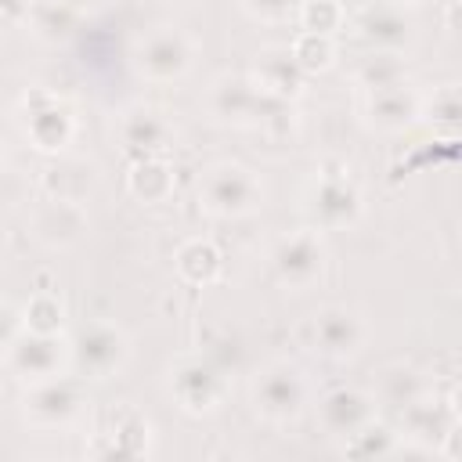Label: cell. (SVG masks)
I'll use <instances>...</instances> for the list:
<instances>
[{
  "label": "cell",
  "instance_id": "obj_1",
  "mask_svg": "<svg viewBox=\"0 0 462 462\" xmlns=\"http://www.w3.org/2000/svg\"><path fill=\"white\" fill-rule=\"evenodd\" d=\"M253 411L271 426H292L314 401L310 375L292 361H267L249 383Z\"/></svg>",
  "mask_w": 462,
  "mask_h": 462
},
{
  "label": "cell",
  "instance_id": "obj_2",
  "mask_svg": "<svg viewBox=\"0 0 462 462\" xmlns=\"http://www.w3.org/2000/svg\"><path fill=\"white\" fill-rule=\"evenodd\" d=\"M199 209L213 220H242L253 217L263 206V180L256 170L242 166V162H213L202 177H199Z\"/></svg>",
  "mask_w": 462,
  "mask_h": 462
},
{
  "label": "cell",
  "instance_id": "obj_3",
  "mask_svg": "<svg viewBox=\"0 0 462 462\" xmlns=\"http://www.w3.org/2000/svg\"><path fill=\"white\" fill-rule=\"evenodd\" d=\"M206 116L220 126H260L271 116H282L289 101H274L267 97L249 72H224L206 87Z\"/></svg>",
  "mask_w": 462,
  "mask_h": 462
},
{
  "label": "cell",
  "instance_id": "obj_4",
  "mask_svg": "<svg viewBox=\"0 0 462 462\" xmlns=\"http://www.w3.org/2000/svg\"><path fill=\"white\" fill-rule=\"evenodd\" d=\"M130 61L148 83H180L195 69V40L180 25H152L134 40Z\"/></svg>",
  "mask_w": 462,
  "mask_h": 462
},
{
  "label": "cell",
  "instance_id": "obj_5",
  "mask_svg": "<svg viewBox=\"0 0 462 462\" xmlns=\"http://www.w3.org/2000/svg\"><path fill=\"white\" fill-rule=\"evenodd\" d=\"M166 390L184 415H213L227 401V375L206 354H180L170 361Z\"/></svg>",
  "mask_w": 462,
  "mask_h": 462
},
{
  "label": "cell",
  "instance_id": "obj_6",
  "mask_svg": "<svg viewBox=\"0 0 462 462\" xmlns=\"http://www.w3.org/2000/svg\"><path fill=\"white\" fill-rule=\"evenodd\" d=\"M307 217L318 231H343L365 217V191L350 170H321L307 188Z\"/></svg>",
  "mask_w": 462,
  "mask_h": 462
},
{
  "label": "cell",
  "instance_id": "obj_7",
  "mask_svg": "<svg viewBox=\"0 0 462 462\" xmlns=\"http://www.w3.org/2000/svg\"><path fill=\"white\" fill-rule=\"evenodd\" d=\"M130 361V339L112 321H87L69 336V368L83 379H112Z\"/></svg>",
  "mask_w": 462,
  "mask_h": 462
},
{
  "label": "cell",
  "instance_id": "obj_8",
  "mask_svg": "<svg viewBox=\"0 0 462 462\" xmlns=\"http://www.w3.org/2000/svg\"><path fill=\"white\" fill-rule=\"evenodd\" d=\"M18 123H22V134L32 141V148L47 152V155H58L72 144L76 137V112L65 97H58L54 90H25L22 101H18Z\"/></svg>",
  "mask_w": 462,
  "mask_h": 462
},
{
  "label": "cell",
  "instance_id": "obj_9",
  "mask_svg": "<svg viewBox=\"0 0 462 462\" xmlns=\"http://www.w3.org/2000/svg\"><path fill=\"white\" fill-rule=\"evenodd\" d=\"M267 263H271V274L278 278V285H285L289 292L314 289L325 274V263H328V249H325L321 231L318 227L289 231L285 238L274 242Z\"/></svg>",
  "mask_w": 462,
  "mask_h": 462
},
{
  "label": "cell",
  "instance_id": "obj_10",
  "mask_svg": "<svg viewBox=\"0 0 462 462\" xmlns=\"http://www.w3.org/2000/svg\"><path fill=\"white\" fill-rule=\"evenodd\" d=\"M4 368L25 386L54 379L69 368V339L61 332L43 336V332L22 328L4 343Z\"/></svg>",
  "mask_w": 462,
  "mask_h": 462
},
{
  "label": "cell",
  "instance_id": "obj_11",
  "mask_svg": "<svg viewBox=\"0 0 462 462\" xmlns=\"http://www.w3.org/2000/svg\"><path fill=\"white\" fill-rule=\"evenodd\" d=\"M372 339L368 318L350 303H328L310 314V350L328 361H354Z\"/></svg>",
  "mask_w": 462,
  "mask_h": 462
},
{
  "label": "cell",
  "instance_id": "obj_12",
  "mask_svg": "<svg viewBox=\"0 0 462 462\" xmlns=\"http://www.w3.org/2000/svg\"><path fill=\"white\" fill-rule=\"evenodd\" d=\"M116 137L134 159H162L177 144V123L159 105H130L116 119Z\"/></svg>",
  "mask_w": 462,
  "mask_h": 462
},
{
  "label": "cell",
  "instance_id": "obj_13",
  "mask_svg": "<svg viewBox=\"0 0 462 462\" xmlns=\"http://www.w3.org/2000/svg\"><path fill=\"white\" fill-rule=\"evenodd\" d=\"M83 408H87V393H83L79 379H69V375L32 383V386H25V397H22L25 422H32L40 430H65L83 415Z\"/></svg>",
  "mask_w": 462,
  "mask_h": 462
},
{
  "label": "cell",
  "instance_id": "obj_14",
  "mask_svg": "<svg viewBox=\"0 0 462 462\" xmlns=\"http://www.w3.org/2000/svg\"><path fill=\"white\" fill-rule=\"evenodd\" d=\"M90 227V217H87V206L76 202V199H58V195H47L32 206L29 213V231L40 245L47 249H69L76 245Z\"/></svg>",
  "mask_w": 462,
  "mask_h": 462
},
{
  "label": "cell",
  "instance_id": "obj_15",
  "mask_svg": "<svg viewBox=\"0 0 462 462\" xmlns=\"http://www.w3.org/2000/svg\"><path fill=\"white\" fill-rule=\"evenodd\" d=\"M361 119L368 130L401 134L422 119V94L411 83H393L379 90H361Z\"/></svg>",
  "mask_w": 462,
  "mask_h": 462
},
{
  "label": "cell",
  "instance_id": "obj_16",
  "mask_svg": "<svg viewBox=\"0 0 462 462\" xmlns=\"http://www.w3.org/2000/svg\"><path fill=\"white\" fill-rule=\"evenodd\" d=\"M249 79L274 101H296L307 87V72L300 69V61L292 58L289 43H271L253 58Z\"/></svg>",
  "mask_w": 462,
  "mask_h": 462
},
{
  "label": "cell",
  "instance_id": "obj_17",
  "mask_svg": "<svg viewBox=\"0 0 462 462\" xmlns=\"http://www.w3.org/2000/svg\"><path fill=\"white\" fill-rule=\"evenodd\" d=\"M375 419V397L357 386H336L318 401V422L332 440H346Z\"/></svg>",
  "mask_w": 462,
  "mask_h": 462
},
{
  "label": "cell",
  "instance_id": "obj_18",
  "mask_svg": "<svg viewBox=\"0 0 462 462\" xmlns=\"http://www.w3.org/2000/svg\"><path fill=\"white\" fill-rule=\"evenodd\" d=\"M152 451V422L134 408H116L108 415V426L97 433V444L90 455L101 458H141Z\"/></svg>",
  "mask_w": 462,
  "mask_h": 462
},
{
  "label": "cell",
  "instance_id": "obj_19",
  "mask_svg": "<svg viewBox=\"0 0 462 462\" xmlns=\"http://www.w3.org/2000/svg\"><path fill=\"white\" fill-rule=\"evenodd\" d=\"M354 32L372 47V51H404L411 43V22L404 18L401 4H375L365 7L354 22Z\"/></svg>",
  "mask_w": 462,
  "mask_h": 462
},
{
  "label": "cell",
  "instance_id": "obj_20",
  "mask_svg": "<svg viewBox=\"0 0 462 462\" xmlns=\"http://www.w3.org/2000/svg\"><path fill=\"white\" fill-rule=\"evenodd\" d=\"M126 191L144 202V206H155V202H166L173 195V170L166 159H134L130 173H126Z\"/></svg>",
  "mask_w": 462,
  "mask_h": 462
},
{
  "label": "cell",
  "instance_id": "obj_21",
  "mask_svg": "<svg viewBox=\"0 0 462 462\" xmlns=\"http://www.w3.org/2000/svg\"><path fill=\"white\" fill-rule=\"evenodd\" d=\"M354 79H357L361 90H379V87L408 83V58H404V51H368L357 61Z\"/></svg>",
  "mask_w": 462,
  "mask_h": 462
},
{
  "label": "cell",
  "instance_id": "obj_22",
  "mask_svg": "<svg viewBox=\"0 0 462 462\" xmlns=\"http://www.w3.org/2000/svg\"><path fill=\"white\" fill-rule=\"evenodd\" d=\"M173 263H177V274H180L184 282H191V285H209V282L220 274V249H217L209 238H188V242H180Z\"/></svg>",
  "mask_w": 462,
  "mask_h": 462
},
{
  "label": "cell",
  "instance_id": "obj_23",
  "mask_svg": "<svg viewBox=\"0 0 462 462\" xmlns=\"http://www.w3.org/2000/svg\"><path fill=\"white\" fill-rule=\"evenodd\" d=\"M72 18L76 14L58 0H36V4L25 7V22L32 29V36L51 40V43H58V40H65L72 32Z\"/></svg>",
  "mask_w": 462,
  "mask_h": 462
},
{
  "label": "cell",
  "instance_id": "obj_24",
  "mask_svg": "<svg viewBox=\"0 0 462 462\" xmlns=\"http://www.w3.org/2000/svg\"><path fill=\"white\" fill-rule=\"evenodd\" d=\"M292 58L300 61V69L310 76V72H328L336 65V36H325V32H296L292 43H289Z\"/></svg>",
  "mask_w": 462,
  "mask_h": 462
},
{
  "label": "cell",
  "instance_id": "obj_25",
  "mask_svg": "<svg viewBox=\"0 0 462 462\" xmlns=\"http://www.w3.org/2000/svg\"><path fill=\"white\" fill-rule=\"evenodd\" d=\"M61 325H65V307L54 292H36L22 307V328H29V332L54 336V332H61Z\"/></svg>",
  "mask_w": 462,
  "mask_h": 462
},
{
  "label": "cell",
  "instance_id": "obj_26",
  "mask_svg": "<svg viewBox=\"0 0 462 462\" xmlns=\"http://www.w3.org/2000/svg\"><path fill=\"white\" fill-rule=\"evenodd\" d=\"M422 390H426V386H422V379H419L415 368L390 365V368H383V375H379V397H383V404L404 408V404L415 401Z\"/></svg>",
  "mask_w": 462,
  "mask_h": 462
},
{
  "label": "cell",
  "instance_id": "obj_27",
  "mask_svg": "<svg viewBox=\"0 0 462 462\" xmlns=\"http://www.w3.org/2000/svg\"><path fill=\"white\" fill-rule=\"evenodd\" d=\"M296 22L303 32H325L336 36V29L346 25V11L336 0H303L296 11Z\"/></svg>",
  "mask_w": 462,
  "mask_h": 462
},
{
  "label": "cell",
  "instance_id": "obj_28",
  "mask_svg": "<svg viewBox=\"0 0 462 462\" xmlns=\"http://www.w3.org/2000/svg\"><path fill=\"white\" fill-rule=\"evenodd\" d=\"M242 11L253 18V22H263V25H285V22H296V11L303 0H238Z\"/></svg>",
  "mask_w": 462,
  "mask_h": 462
},
{
  "label": "cell",
  "instance_id": "obj_29",
  "mask_svg": "<svg viewBox=\"0 0 462 462\" xmlns=\"http://www.w3.org/2000/svg\"><path fill=\"white\" fill-rule=\"evenodd\" d=\"M458 112H462V105H458V87L455 83H444V87L433 90V97H422V116H430L433 123L451 126L458 119Z\"/></svg>",
  "mask_w": 462,
  "mask_h": 462
},
{
  "label": "cell",
  "instance_id": "obj_30",
  "mask_svg": "<svg viewBox=\"0 0 462 462\" xmlns=\"http://www.w3.org/2000/svg\"><path fill=\"white\" fill-rule=\"evenodd\" d=\"M58 4H65L72 14H94V11H105L112 0H58Z\"/></svg>",
  "mask_w": 462,
  "mask_h": 462
},
{
  "label": "cell",
  "instance_id": "obj_31",
  "mask_svg": "<svg viewBox=\"0 0 462 462\" xmlns=\"http://www.w3.org/2000/svg\"><path fill=\"white\" fill-rule=\"evenodd\" d=\"M4 166H7V148H4V141H0V173H4Z\"/></svg>",
  "mask_w": 462,
  "mask_h": 462
},
{
  "label": "cell",
  "instance_id": "obj_32",
  "mask_svg": "<svg viewBox=\"0 0 462 462\" xmlns=\"http://www.w3.org/2000/svg\"><path fill=\"white\" fill-rule=\"evenodd\" d=\"M393 4H401V7H404V4H422V0H393Z\"/></svg>",
  "mask_w": 462,
  "mask_h": 462
},
{
  "label": "cell",
  "instance_id": "obj_33",
  "mask_svg": "<svg viewBox=\"0 0 462 462\" xmlns=\"http://www.w3.org/2000/svg\"><path fill=\"white\" fill-rule=\"evenodd\" d=\"M0 253H4V227H0Z\"/></svg>",
  "mask_w": 462,
  "mask_h": 462
}]
</instances>
